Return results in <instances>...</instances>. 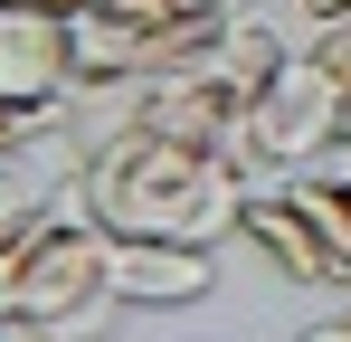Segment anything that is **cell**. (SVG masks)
Listing matches in <instances>:
<instances>
[{
    "label": "cell",
    "instance_id": "1",
    "mask_svg": "<svg viewBox=\"0 0 351 342\" xmlns=\"http://www.w3.org/2000/svg\"><path fill=\"white\" fill-rule=\"evenodd\" d=\"M66 209H86L105 238H190V247H219V238H237V209H247V162L190 152L171 133L114 114L95 133L86 171L66 181Z\"/></svg>",
    "mask_w": 351,
    "mask_h": 342
},
{
    "label": "cell",
    "instance_id": "12",
    "mask_svg": "<svg viewBox=\"0 0 351 342\" xmlns=\"http://www.w3.org/2000/svg\"><path fill=\"white\" fill-rule=\"evenodd\" d=\"M0 342H76V333H58V323H29V314H0Z\"/></svg>",
    "mask_w": 351,
    "mask_h": 342
},
{
    "label": "cell",
    "instance_id": "9",
    "mask_svg": "<svg viewBox=\"0 0 351 342\" xmlns=\"http://www.w3.org/2000/svg\"><path fill=\"white\" fill-rule=\"evenodd\" d=\"M285 190H294V209L323 228V247L342 257V276H351V171L342 162H313V171H285Z\"/></svg>",
    "mask_w": 351,
    "mask_h": 342
},
{
    "label": "cell",
    "instance_id": "14",
    "mask_svg": "<svg viewBox=\"0 0 351 342\" xmlns=\"http://www.w3.org/2000/svg\"><path fill=\"white\" fill-rule=\"evenodd\" d=\"M294 342H351V314H332V323H313V333H294Z\"/></svg>",
    "mask_w": 351,
    "mask_h": 342
},
{
    "label": "cell",
    "instance_id": "16",
    "mask_svg": "<svg viewBox=\"0 0 351 342\" xmlns=\"http://www.w3.org/2000/svg\"><path fill=\"white\" fill-rule=\"evenodd\" d=\"M332 162H342V171H351V143H342V152H332Z\"/></svg>",
    "mask_w": 351,
    "mask_h": 342
},
{
    "label": "cell",
    "instance_id": "13",
    "mask_svg": "<svg viewBox=\"0 0 351 342\" xmlns=\"http://www.w3.org/2000/svg\"><path fill=\"white\" fill-rule=\"evenodd\" d=\"M19 238H29V228H0V314H10V266H19Z\"/></svg>",
    "mask_w": 351,
    "mask_h": 342
},
{
    "label": "cell",
    "instance_id": "3",
    "mask_svg": "<svg viewBox=\"0 0 351 342\" xmlns=\"http://www.w3.org/2000/svg\"><path fill=\"white\" fill-rule=\"evenodd\" d=\"M342 133H351V95H342L304 48H294L285 67L266 76V95L247 105V171H256V181L313 171V162L342 152Z\"/></svg>",
    "mask_w": 351,
    "mask_h": 342
},
{
    "label": "cell",
    "instance_id": "11",
    "mask_svg": "<svg viewBox=\"0 0 351 342\" xmlns=\"http://www.w3.org/2000/svg\"><path fill=\"white\" fill-rule=\"evenodd\" d=\"M58 114H66V105H10V95H0V162H10V152H29Z\"/></svg>",
    "mask_w": 351,
    "mask_h": 342
},
{
    "label": "cell",
    "instance_id": "2",
    "mask_svg": "<svg viewBox=\"0 0 351 342\" xmlns=\"http://www.w3.org/2000/svg\"><path fill=\"white\" fill-rule=\"evenodd\" d=\"M10 314H29V323H58V333L95 342L114 323V238L86 219V209H48V219H29L19 238V266H10Z\"/></svg>",
    "mask_w": 351,
    "mask_h": 342
},
{
    "label": "cell",
    "instance_id": "4",
    "mask_svg": "<svg viewBox=\"0 0 351 342\" xmlns=\"http://www.w3.org/2000/svg\"><path fill=\"white\" fill-rule=\"evenodd\" d=\"M247 105H256V95L237 86L219 57H209V67H171V76H152L143 95H123L133 124L171 133L190 152H228V162H247ZM247 181H256V171H247Z\"/></svg>",
    "mask_w": 351,
    "mask_h": 342
},
{
    "label": "cell",
    "instance_id": "8",
    "mask_svg": "<svg viewBox=\"0 0 351 342\" xmlns=\"http://www.w3.org/2000/svg\"><path fill=\"white\" fill-rule=\"evenodd\" d=\"M66 38H76V105L86 95H143L152 86V19H123L76 0L66 10Z\"/></svg>",
    "mask_w": 351,
    "mask_h": 342
},
{
    "label": "cell",
    "instance_id": "10",
    "mask_svg": "<svg viewBox=\"0 0 351 342\" xmlns=\"http://www.w3.org/2000/svg\"><path fill=\"white\" fill-rule=\"evenodd\" d=\"M294 48H304V57H313V67H323V76H332V86L351 95V0L332 10V19H313V29H294Z\"/></svg>",
    "mask_w": 351,
    "mask_h": 342
},
{
    "label": "cell",
    "instance_id": "7",
    "mask_svg": "<svg viewBox=\"0 0 351 342\" xmlns=\"http://www.w3.org/2000/svg\"><path fill=\"white\" fill-rule=\"evenodd\" d=\"M0 95L10 105H76L66 10H0Z\"/></svg>",
    "mask_w": 351,
    "mask_h": 342
},
{
    "label": "cell",
    "instance_id": "5",
    "mask_svg": "<svg viewBox=\"0 0 351 342\" xmlns=\"http://www.w3.org/2000/svg\"><path fill=\"white\" fill-rule=\"evenodd\" d=\"M237 238L276 266L285 285H304V295H351V276H342V257L323 247V228L294 209V190L285 181H247V209H237Z\"/></svg>",
    "mask_w": 351,
    "mask_h": 342
},
{
    "label": "cell",
    "instance_id": "6",
    "mask_svg": "<svg viewBox=\"0 0 351 342\" xmlns=\"http://www.w3.org/2000/svg\"><path fill=\"white\" fill-rule=\"evenodd\" d=\"M209 295H219V247H190V238H114V304L180 314V304H209Z\"/></svg>",
    "mask_w": 351,
    "mask_h": 342
},
{
    "label": "cell",
    "instance_id": "17",
    "mask_svg": "<svg viewBox=\"0 0 351 342\" xmlns=\"http://www.w3.org/2000/svg\"><path fill=\"white\" fill-rule=\"evenodd\" d=\"M342 143H351V133H342Z\"/></svg>",
    "mask_w": 351,
    "mask_h": 342
},
{
    "label": "cell",
    "instance_id": "15",
    "mask_svg": "<svg viewBox=\"0 0 351 342\" xmlns=\"http://www.w3.org/2000/svg\"><path fill=\"white\" fill-rule=\"evenodd\" d=\"M0 10H76V0H0Z\"/></svg>",
    "mask_w": 351,
    "mask_h": 342
}]
</instances>
